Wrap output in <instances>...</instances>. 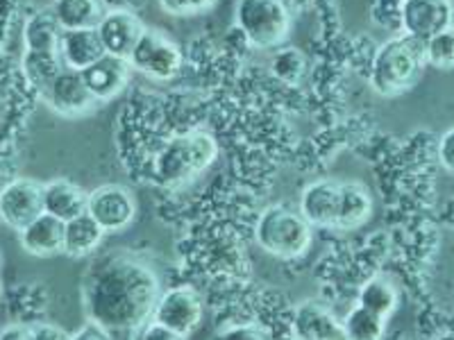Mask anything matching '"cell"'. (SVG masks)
<instances>
[{"instance_id":"7c38bea8","label":"cell","mask_w":454,"mask_h":340,"mask_svg":"<svg viewBox=\"0 0 454 340\" xmlns=\"http://www.w3.org/2000/svg\"><path fill=\"white\" fill-rule=\"evenodd\" d=\"M103 42L105 52L121 59H129L132 50L137 48L139 39L148 27L144 26L139 16L129 10H107L100 26L96 27Z\"/></svg>"},{"instance_id":"2e32d148","label":"cell","mask_w":454,"mask_h":340,"mask_svg":"<svg viewBox=\"0 0 454 340\" xmlns=\"http://www.w3.org/2000/svg\"><path fill=\"white\" fill-rule=\"evenodd\" d=\"M64 229H67V222L43 212L42 216L36 218V220H32L26 229H21V232H19V238H21V248L26 250L27 254H32V257H39V259L62 254L64 252Z\"/></svg>"},{"instance_id":"4fadbf2b","label":"cell","mask_w":454,"mask_h":340,"mask_svg":"<svg viewBox=\"0 0 454 340\" xmlns=\"http://www.w3.org/2000/svg\"><path fill=\"white\" fill-rule=\"evenodd\" d=\"M339 202H340V182L318 180L307 186L300 196V216L305 218L311 227L332 229L339 222Z\"/></svg>"},{"instance_id":"8fae6325","label":"cell","mask_w":454,"mask_h":340,"mask_svg":"<svg viewBox=\"0 0 454 340\" xmlns=\"http://www.w3.org/2000/svg\"><path fill=\"white\" fill-rule=\"evenodd\" d=\"M46 103L62 116H80L93 107V96L84 82L82 73L59 66L46 82Z\"/></svg>"},{"instance_id":"5b68a950","label":"cell","mask_w":454,"mask_h":340,"mask_svg":"<svg viewBox=\"0 0 454 340\" xmlns=\"http://www.w3.org/2000/svg\"><path fill=\"white\" fill-rule=\"evenodd\" d=\"M218 155L216 141L207 132H189L170 139L157 157V170L166 182H184L200 175Z\"/></svg>"},{"instance_id":"9c48e42d","label":"cell","mask_w":454,"mask_h":340,"mask_svg":"<svg viewBox=\"0 0 454 340\" xmlns=\"http://www.w3.org/2000/svg\"><path fill=\"white\" fill-rule=\"evenodd\" d=\"M153 320L168 327L177 336L186 338L200 327L202 322V299L192 289H170L160 295Z\"/></svg>"},{"instance_id":"ffe728a7","label":"cell","mask_w":454,"mask_h":340,"mask_svg":"<svg viewBox=\"0 0 454 340\" xmlns=\"http://www.w3.org/2000/svg\"><path fill=\"white\" fill-rule=\"evenodd\" d=\"M372 213V197L362 182H340L339 202V229L362 227Z\"/></svg>"},{"instance_id":"7a4b0ae2","label":"cell","mask_w":454,"mask_h":340,"mask_svg":"<svg viewBox=\"0 0 454 340\" xmlns=\"http://www.w3.org/2000/svg\"><path fill=\"white\" fill-rule=\"evenodd\" d=\"M427 57H425V42H419L409 35H397L380 46L371 66L372 91L393 98L409 91L419 82Z\"/></svg>"},{"instance_id":"7402d4cb","label":"cell","mask_w":454,"mask_h":340,"mask_svg":"<svg viewBox=\"0 0 454 340\" xmlns=\"http://www.w3.org/2000/svg\"><path fill=\"white\" fill-rule=\"evenodd\" d=\"M59 35L62 27L55 21L52 12H42L26 27L27 48L36 57H52L55 52L59 57Z\"/></svg>"},{"instance_id":"6da1fadb","label":"cell","mask_w":454,"mask_h":340,"mask_svg":"<svg viewBox=\"0 0 454 340\" xmlns=\"http://www.w3.org/2000/svg\"><path fill=\"white\" fill-rule=\"evenodd\" d=\"M160 282L155 273L132 257H107L87 286L91 322L105 329H137L153 318Z\"/></svg>"},{"instance_id":"d6986e66","label":"cell","mask_w":454,"mask_h":340,"mask_svg":"<svg viewBox=\"0 0 454 340\" xmlns=\"http://www.w3.org/2000/svg\"><path fill=\"white\" fill-rule=\"evenodd\" d=\"M62 30H93L107 14L103 0H55L51 7Z\"/></svg>"},{"instance_id":"484cf974","label":"cell","mask_w":454,"mask_h":340,"mask_svg":"<svg viewBox=\"0 0 454 340\" xmlns=\"http://www.w3.org/2000/svg\"><path fill=\"white\" fill-rule=\"evenodd\" d=\"M273 73L282 82L295 84L305 73V55L295 48H282L273 57Z\"/></svg>"},{"instance_id":"277c9868","label":"cell","mask_w":454,"mask_h":340,"mask_svg":"<svg viewBox=\"0 0 454 340\" xmlns=\"http://www.w3.org/2000/svg\"><path fill=\"white\" fill-rule=\"evenodd\" d=\"M234 21L254 48L270 50L286 42L291 16L284 0H239Z\"/></svg>"},{"instance_id":"3957f363","label":"cell","mask_w":454,"mask_h":340,"mask_svg":"<svg viewBox=\"0 0 454 340\" xmlns=\"http://www.w3.org/2000/svg\"><path fill=\"white\" fill-rule=\"evenodd\" d=\"M254 238L263 252L278 259H298L311 243V225L289 206H269L254 225Z\"/></svg>"},{"instance_id":"f546056e","label":"cell","mask_w":454,"mask_h":340,"mask_svg":"<svg viewBox=\"0 0 454 340\" xmlns=\"http://www.w3.org/2000/svg\"><path fill=\"white\" fill-rule=\"evenodd\" d=\"M139 340H184L182 336H177L176 331H170L168 327L160 325V322H150V325H145V329L141 331Z\"/></svg>"},{"instance_id":"5bb4252c","label":"cell","mask_w":454,"mask_h":340,"mask_svg":"<svg viewBox=\"0 0 454 340\" xmlns=\"http://www.w3.org/2000/svg\"><path fill=\"white\" fill-rule=\"evenodd\" d=\"M129 73H132V66H129L128 59H121V57L105 52L98 62L84 68L82 78L87 82L89 91H91L93 100L96 103H107V100H114L128 87Z\"/></svg>"},{"instance_id":"ac0fdd59","label":"cell","mask_w":454,"mask_h":340,"mask_svg":"<svg viewBox=\"0 0 454 340\" xmlns=\"http://www.w3.org/2000/svg\"><path fill=\"white\" fill-rule=\"evenodd\" d=\"M87 196L78 184L68 180H52L43 184V212L68 222L87 213Z\"/></svg>"},{"instance_id":"83f0119b","label":"cell","mask_w":454,"mask_h":340,"mask_svg":"<svg viewBox=\"0 0 454 340\" xmlns=\"http://www.w3.org/2000/svg\"><path fill=\"white\" fill-rule=\"evenodd\" d=\"M436 155H439V164L443 166L448 173H454V128L448 129V132L441 136Z\"/></svg>"},{"instance_id":"603a6c76","label":"cell","mask_w":454,"mask_h":340,"mask_svg":"<svg viewBox=\"0 0 454 340\" xmlns=\"http://www.w3.org/2000/svg\"><path fill=\"white\" fill-rule=\"evenodd\" d=\"M395 305H397L395 286L382 277L368 279V282L362 286V290H359V306H364V309L372 311V313L377 315H382V318L391 315L393 309H395Z\"/></svg>"},{"instance_id":"d6a6232c","label":"cell","mask_w":454,"mask_h":340,"mask_svg":"<svg viewBox=\"0 0 454 340\" xmlns=\"http://www.w3.org/2000/svg\"><path fill=\"white\" fill-rule=\"evenodd\" d=\"M0 340H32V327L7 325L0 329Z\"/></svg>"},{"instance_id":"cb8c5ba5","label":"cell","mask_w":454,"mask_h":340,"mask_svg":"<svg viewBox=\"0 0 454 340\" xmlns=\"http://www.w3.org/2000/svg\"><path fill=\"white\" fill-rule=\"evenodd\" d=\"M384 325H387V318L364 306H355L343 320L348 340H380L384 334Z\"/></svg>"},{"instance_id":"836d02e7","label":"cell","mask_w":454,"mask_h":340,"mask_svg":"<svg viewBox=\"0 0 454 340\" xmlns=\"http://www.w3.org/2000/svg\"><path fill=\"white\" fill-rule=\"evenodd\" d=\"M0 295H3V283H0Z\"/></svg>"},{"instance_id":"1f68e13d","label":"cell","mask_w":454,"mask_h":340,"mask_svg":"<svg viewBox=\"0 0 454 340\" xmlns=\"http://www.w3.org/2000/svg\"><path fill=\"white\" fill-rule=\"evenodd\" d=\"M71 340H109V334L105 327L96 325V322H91V320H89L87 325L80 327L75 334H71Z\"/></svg>"},{"instance_id":"8992f818","label":"cell","mask_w":454,"mask_h":340,"mask_svg":"<svg viewBox=\"0 0 454 340\" xmlns=\"http://www.w3.org/2000/svg\"><path fill=\"white\" fill-rule=\"evenodd\" d=\"M128 62L132 71H139L145 78L164 82L180 71L182 52L170 36L157 30H145Z\"/></svg>"},{"instance_id":"d4e9b609","label":"cell","mask_w":454,"mask_h":340,"mask_svg":"<svg viewBox=\"0 0 454 340\" xmlns=\"http://www.w3.org/2000/svg\"><path fill=\"white\" fill-rule=\"evenodd\" d=\"M425 57H427V64L436 68L454 66V26L445 27L443 32L425 42Z\"/></svg>"},{"instance_id":"9a60e30c","label":"cell","mask_w":454,"mask_h":340,"mask_svg":"<svg viewBox=\"0 0 454 340\" xmlns=\"http://www.w3.org/2000/svg\"><path fill=\"white\" fill-rule=\"evenodd\" d=\"M294 334L298 340H348L346 327L318 302H305L294 315Z\"/></svg>"},{"instance_id":"e0dca14e","label":"cell","mask_w":454,"mask_h":340,"mask_svg":"<svg viewBox=\"0 0 454 340\" xmlns=\"http://www.w3.org/2000/svg\"><path fill=\"white\" fill-rule=\"evenodd\" d=\"M105 55L98 30H62L59 35V62L62 66L82 73Z\"/></svg>"},{"instance_id":"52a82bcc","label":"cell","mask_w":454,"mask_h":340,"mask_svg":"<svg viewBox=\"0 0 454 340\" xmlns=\"http://www.w3.org/2000/svg\"><path fill=\"white\" fill-rule=\"evenodd\" d=\"M43 213V184L30 177H16L0 189V220L21 232Z\"/></svg>"},{"instance_id":"4316f807","label":"cell","mask_w":454,"mask_h":340,"mask_svg":"<svg viewBox=\"0 0 454 340\" xmlns=\"http://www.w3.org/2000/svg\"><path fill=\"white\" fill-rule=\"evenodd\" d=\"M157 3L170 16H196L216 7L218 0H157Z\"/></svg>"},{"instance_id":"30bf717a","label":"cell","mask_w":454,"mask_h":340,"mask_svg":"<svg viewBox=\"0 0 454 340\" xmlns=\"http://www.w3.org/2000/svg\"><path fill=\"white\" fill-rule=\"evenodd\" d=\"M452 0H404L400 7V26L404 35L427 42L452 26Z\"/></svg>"},{"instance_id":"44dd1931","label":"cell","mask_w":454,"mask_h":340,"mask_svg":"<svg viewBox=\"0 0 454 340\" xmlns=\"http://www.w3.org/2000/svg\"><path fill=\"white\" fill-rule=\"evenodd\" d=\"M103 238V227L93 220L89 213H82V216L67 222V229H64V254L73 259L89 257L93 250L100 248Z\"/></svg>"},{"instance_id":"f1b7e54d","label":"cell","mask_w":454,"mask_h":340,"mask_svg":"<svg viewBox=\"0 0 454 340\" xmlns=\"http://www.w3.org/2000/svg\"><path fill=\"white\" fill-rule=\"evenodd\" d=\"M218 340H269V336L254 325H239L232 327V329H227L225 334H221Z\"/></svg>"},{"instance_id":"ba28073f","label":"cell","mask_w":454,"mask_h":340,"mask_svg":"<svg viewBox=\"0 0 454 340\" xmlns=\"http://www.w3.org/2000/svg\"><path fill=\"white\" fill-rule=\"evenodd\" d=\"M87 213L107 232H121L132 225L137 202L132 193L119 184H103L87 196Z\"/></svg>"},{"instance_id":"4dcf8cb0","label":"cell","mask_w":454,"mask_h":340,"mask_svg":"<svg viewBox=\"0 0 454 340\" xmlns=\"http://www.w3.org/2000/svg\"><path fill=\"white\" fill-rule=\"evenodd\" d=\"M32 340H71V334H67L62 327L42 322V325L32 327Z\"/></svg>"}]
</instances>
